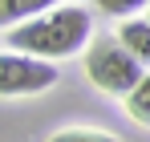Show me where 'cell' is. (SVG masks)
Wrapping results in <instances>:
<instances>
[{
  "label": "cell",
  "instance_id": "cell-6",
  "mask_svg": "<svg viewBox=\"0 0 150 142\" xmlns=\"http://www.w3.org/2000/svg\"><path fill=\"white\" fill-rule=\"evenodd\" d=\"M126 114L138 126H150V73L134 85V94H126Z\"/></svg>",
  "mask_w": 150,
  "mask_h": 142
},
{
  "label": "cell",
  "instance_id": "cell-2",
  "mask_svg": "<svg viewBox=\"0 0 150 142\" xmlns=\"http://www.w3.org/2000/svg\"><path fill=\"white\" fill-rule=\"evenodd\" d=\"M85 77L98 85L101 94H114V97H126L134 94V85L146 77L142 73V61L130 53V49L114 37V41H93L85 49Z\"/></svg>",
  "mask_w": 150,
  "mask_h": 142
},
{
  "label": "cell",
  "instance_id": "cell-4",
  "mask_svg": "<svg viewBox=\"0 0 150 142\" xmlns=\"http://www.w3.org/2000/svg\"><path fill=\"white\" fill-rule=\"evenodd\" d=\"M57 4L61 0H0V28H16L25 21H37V16L53 12Z\"/></svg>",
  "mask_w": 150,
  "mask_h": 142
},
{
  "label": "cell",
  "instance_id": "cell-8",
  "mask_svg": "<svg viewBox=\"0 0 150 142\" xmlns=\"http://www.w3.org/2000/svg\"><path fill=\"white\" fill-rule=\"evenodd\" d=\"M93 4H98L101 12H110V16H130V12H142V8H146L150 0H93Z\"/></svg>",
  "mask_w": 150,
  "mask_h": 142
},
{
  "label": "cell",
  "instance_id": "cell-7",
  "mask_svg": "<svg viewBox=\"0 0 150 142\" xmlns=\"http://www.w3.org/2000/svg\"><path fill=\"white\" fill-rule=\"evenodd\" d=\"M49 142H118V138L105 130H57Z\"/></svg>",
  "mask_w": 150,
  "mask_h": 142
},
{
  "label": "cell",
  "instance_id": "cell-5",
  "mask_svg": "<svg viewBox=\"0 0 150 142\" xmlns=\"http://www.w3.org/2000/svg\"><path fill=\"white\" fill-rule=\"evenodd\" d=\"M118 41H122L142 65H150V16H126L122 24H118Z\"/></svg>",
  "mask_w": 150,
  "mask_h": 142
},
{
  "label": "cell",
  "instance_id": "cell-1",
  "mask_svg": "<svg viewBox=\"0 0 150 142\" xmlns=\"http://www.w3.org/2000/svg\"><path fill=\"white\" fill-rule=\"evenodd\" d=\"M89 37H93V16L81 4H57L45 16L8 28L12 53H28V57H41V61L73 57L89 45Z\"/></svg>",
  "mask_w": 150,
  "mask_h": 142
},
{
  "label": "cell",
  "instance_id": "cell-3",
  "mask_svg": "<svg viewBox=\"0 0 150 142\" xmlns=\"http://www.w3.org/2000/svg\"><path fill=\"white\" fill-rule=\"evenodd\" d=\"M57 81L53 61L28 57V53H0V97H28Z\"/></svg>",
  "mask_w": 150,
  "mask_h": 142
}]
</instances>
